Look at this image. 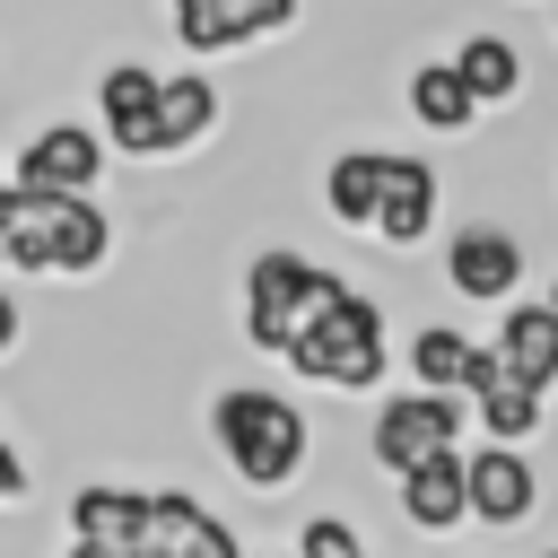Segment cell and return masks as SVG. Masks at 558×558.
Segmentation results:
<instances>
[{
    "label": "cell",
    "mask_w": 558,
    "mask_h": 558,
    "mask_svg": "<svg viewBox=\"0 0 558 558\" xmlns=\"http://www.w3.org/2000/svg\"><path fill=\"white\" fill-rule=\"evenodd\" d=\"M17 340H26V305H17V296H9V288H0V357H9V349H17Z\"/></svg>",
    "instance_id": "cell-25"
},
{
    "label": "cell",
    "mask_w": 558,
    "mask_h": 558,
    "mask_svg": "<svg viewBox=\"0 0 558 558\" xmlns=\"http://www.w3.org/2000/svg\"><path fill=\"white\" fill-rule=\"evenodd\" d=\"M549 558H558V549H549Z\"/></svg>",
    "instance_id": "cell-31"
},
{
    "label": "cell",
    "mask_w": 558,
    "mask_h": 558,
    "mask_svg": "<svg viewBox=\"0 0 558 558\" xmlns=\"http://www.w3.org/2000/svg\"><path fill=\"white\" fill-rule=\"evenodd\" d=\"M462 480H471V523L480 532H523L541 514V462L532 445H462Z\"/></svg>",
    "instance_id": "cell-9"
},
{
    "label": "cell",
    "mask_w": 558,
    "mask_h": 558,
    "mask_svg": "<svg viewBox=\"0 0 558 558\" xmlns=\"http://www.w3.org/2000/svg\"><path fill=\"white\" fill-rule=\"evenodd\" d=\"M113 262V209L96 192H9L0 218V270L26 279H96Z\"/></svg>",
    "instance_id": "cell-2"
},
{
    "label": "cell",
    "mask_w": 558,
    "mask_h": 558,
    "mask_svg": "<svg viewBox=\"0 0 558 558\" xmlns=\"http://www.w3.org/2000/svg\"><path fill=\"white\" fill-rule=\"evenodd\" d=\"M488 349H497V366H506L514 384L558 392V305H549V296H514V305H497Z\"/></svg>",
    "instance_id": "cell-13"
},
{
    "label": "cell",
    "mask_w": 558,
    "mask_h": 558,
    "mask_svg": "<svg viewBox=\"0 0 558 558\" xmlns=\"http://www.w3.org/2000/svg\"><path fill=\"white\" fill-rule=\"evenodd\" d=\"M462 436H471V401H453V392H384L375 401V418H366V462L384 471V480H401V471H418V462H436V453H462Z\"/></svg>",
    "instance_id": "cell-5"
},
{
    "label": "cell",
    "mask_w": 558,
    "mask_h": 558,
    "mask_svg": "<svg viewBox=\"0 0 558 558\" xmlns=\"http://www.w3.org/2000/svg\"><path fill=\"white\" fill-rule=\"evenodd\" d=\"M9 192H17V183H9V166H0V218H9Z\"/></svg>",
    "instance_id": "cell-27"
},
{
    "label": "cell",
    "mask_w": 558,
    "mask_h": 558,
    "mask_svg": "<svg viewBox=\"0 0 558 558\" xmlns=\"http://www.w3.org/2000/svg\"><path fill=\"white\" fill-rule=\"evenodd\" d=\"M445 218V174L410 148H384V209H375V244L384 253H418Z\"/></svg>",
    "instance_id": "cell-11"
},
{
    "label": "cell",
    "mask_w": 558,
    "mask_h": 558,
    "mask_svg": "<svg viewBox=\"0 0 558 558\" xmlns=\"http://www.w3.org/2000/svg\"><path fill=\"white\" fill-rule=\"evenodd\" d=\"M253 558H262V549H253ZM288 558H296V549H288Z\"/></svg>",
    "instance_id": "cell-29"
},
{
    "label": "cell",
    "mask_w": 558,
    "mask_h": 558,
    "mask_svg": "<svg viewBox=\"0 0 558 558\" xmlns=\"http://www.w3.org/2000/svg\"><path fill=\"white\" fill-rule=\"evenodd\" d=\"M209 445H218V462H227L235 488L279 497V488H296L305 462H314V418H305L288 392H270V384H227V392L209 401Z\"/></svg>",
    "instance_id": "cell-1"
},
{
    "label": "cell",
    "mask_w": 558,
    "mask_h": 558,
    "mask_svg": "<svg viewBox=\"0 0 558 558\" xmlns=\"http://www.w3.org/2000/svg\"><path fill=\"white\" fill-rule=\"evenodd\" d=\"M549 26H558V0H549Z\"/></svg>",
    "instance_id": "cell-28"
},
{
    "label": "cell",
    "mask_w": 558,
    "mask_h": 558,
    "mask_svg": "<svg viewBox=\"0 0 558 558\" xmlns=\"http://www.w3.org/2000/svg\"><path fill=\"white\" fill-rule=\"evenodd\" d=\"M401 366H410V384L418 392H453V401H471L480 384H497L506 366H497V349L488 340H471V331H453V323H418L410 331V349H401Z\"/></svg>",
    "instance_id": "cell-12"
},
{
    "label": "cell",
    "mask_w": 558,
    "mask_h": 558,
    "mask_svg": "<svg viewBox=\"0 0 558 558\" xmlns=\"http://www.w3.org/2000/svg\"><path fill=\"white\" fill-rule=\"evenodd\" d=\"M183 558H253V549L227 532V514H201V532L183 541Z\"/></svg>",
    "instance_id": "cell-23"
},
{
    "label": "cell",
    "mask_w": 558,
    "mask_h": 558,
    "mask_svg": "<svg viewBox=\"0 0 558 558\" xmlns=\"http://www.w3.org/2000/svg\"><path fill=\"white\" fill-rule=\"evenodd\" d=\"M105 131L96 122H78V113H61V122H35L26 140H17V157H9V183H26V192H96L105 183Z\"/></svg>",
    "instance_id": "cell-8"
},
{
    "label": "cell",
    "mask_w": 558,
    "mask_h": 558,
    "mask_svg": "<svg viewBox=\"0 0 558 558\" xmlns=\"http://www.w3.org/2000/svg\"><path fill=\"white\" fill-rule=\"evenodd\" d=\"M549 305H558V288H549Z\"/></svg>",
    "instance_id": "cell-30"
},
{
    "label": "cell",
    "mask_w": 558,
    "mask_h": 558,
    "mask_svg": "<svg viewBox=\"0 0 558 558\" xmlns=\"http://www.w3.org/2000/svg\"><path fill=\"white\" fill-rule=\"evenodd\" d=\"M331 288H340V270L314 262V253H296V244L244 253V279H235V331H244V349L288 357V340L314 323V305H323Z\"/></svg>",
    "instance_id": "cell-4"
},
{
    "label": "cell",
    "mask_w": 558,
    "mask_h": 558,
    "mask_svg": "<svg viewBox=\"0 0 558 558\" xmlns=\"http://www.w3.org/2000/svg\"><path fill=\"white\" fill-rule=\"evenodd\" d=\"M26 488H35V471H26V453L0 436V514H9V506H26Z\"/></svg>",
    "instance_id": "cell-24"
},
{
    "label": "cell",
    "mask_w": 558,
    "mask_h": 558,
    "mask_svg": "<svg viewBox=\"0 0 558 558\" xmlns=\"http://www.w3.org/2000/svg\"><path fill=\"white\" fill-rule=\"evenodd\" d=\"M96 131H105V148L113 157H131V166H157L166 157V70H148V61H105L96 70Z\"/></svg>",
    "instance_id": "cell-6"
},
{
    "label": "cell",
    "mask_w": 558,
    "mask_h": 558,
    "mask_svg": "<svg viewBox=\"0 0 558 558\" xmlns=\"http://www.w3.org/2000/svg\"><path fill=\"white\" fill-rule=\"evenodd\" d=\"M392 506H401V523H410V532L453 541V532L471 523V480H462V453H436V462L401 471V480H392Z\"/></svg>",
    "instance_id": "cell-14"
},
{
    "label": "cell",
    "mask_w": 558,
    "mask_h": 558,
    "mask_svg": "<svg viewBox=\"0 0 558 558\" xmlns=\"http://www.w3.org/2000/svg\"><path fill=\"white\" fill-rule=\"evenodd\" d=\"M174 17V44L192 52H244V44H270L305 17V0H166Z\"/></svg>",
    "instance_id": "cell-10"
},
{
    "label": "cell",
    "mask_w": 558,
    "mask_h": 558,
    "mask_svg": "<svg viewBox=\"0 0 558 558\" xmlns=\"http://www.w3.org/2000/svg\"><path fill=\"white\" fill-rule=\"evenodd\" d=\"M201 497L192 488H148V523H140V541H131V558H183V541L201 532Z\"/></svg>",
    "instance_id": "cell-21"
},
{
    "label": "cell",
    "mask_w": 558,
    "mask_h": 558,
    "mask_svg": "<svg viewBox=\"0 0 558 558\" xmlns=\"http://www.w3.org/2000/svg\"><path fill=\"white\" fill-rule=\"evenodd\" d=\"M541 427H549V392H532L514 375H497V384L471 392V436H488V445H541Z\"/></svg>",
    "instance_id": "cell-19"
},
{
    "label": "cell",
    "mask_w": 558,
    "mask_h": 558,
    "mask_svg": "<svg viewBox=\"0 0 558 558\" xmlns=\"http://www.w3.org/2000/svg\"><path fill=\"white\" fill-rule=\"evenodd\" d=\"M296 558H375V549L357 541L349 514H305V523H296Z\"/></svg>",
    "instance_id": "cell-22"
},
{
    "label": "cell",
    "mask_w": 558,
    "mask_h": 558,
    "mask_svg": "<svg viewBox=\"0 0 558 558\" xmlns=\"http://www.w3.org/2000/svg\"><path fill=\"white\" fill-rule=\"evenodd\" d=\"M523 235L514 227H497V218H462L453 235H445V253H436V270H445V288L462 296V305H514L523 296Z\"/></svg>",
    "instance_id": "cell-7"
},
{
    "label": "cell",
    "mask_w": 558,
    "mask_h": 558,
    "mask_svg": "<svg viewBox=\"0 0 558 558\" xmlns=\"http://www.w3.org/2000/svg\"><path fill=\"white\" fill-rule=\"evenodd\" d=\"M401 105H410V122H418V131H436V140H462V131L488 113V105L462 87V70H453V61H418V70L401 78Z\"/></svg>",
    "instance_id": "cell-16"
},
{
    "label": "cell",
    "mask_w": 558,
    "mask_h": 558,
    "mask_svg": "<svg viewBox=\"0 0 558 558\" xmlns=\"http://www.w3.org/2000/svg\"><path fill=\"white\" fill-rule=\"evenodd\" d=\"M375 209H384V148H340L323 166V218L349 235H375Z\"/></svg>",
    "instance_id": "cell-17"
},
{
    "label": "cell",
    "mask_w": 558,
    "mask_h": 558,
    "mask_svg": "<svg viewBox=\"0 0 558 558\" xmlns=\"http://www.w3.org/2000/svg\"><path fill=\"white\" fill-rule=\"evenodd\" d=\"M61 514H70V541L131 558V541H140V523H148V488H131V480H78Z\"/></svg>",
    "instance_id": "cell-15"
},
{
    "label": "cell",
    "mask_w": 558,
    "mask_h": 558,
    "mask_svg": "<svg viewBox=\"0 0 558 558\" xmlns=\"http://www.w3.org/2000/svg\"><path fill=\"white\" fill-rule=\"evenodd\" d=\"M288 375H305V384H323V392H384V375H392V340H384V305L366 296V288H331L323 305H314V323L288 340V357H279Z\"/></svg>",
    "instance_id": "cell-3"
},
{
    "label": "cell",
    "mask_w": 558,
    "mask_h": 558,
    "mask_svg": "<svg viewBox=\"0 0 558 558\" xmlns=\"http://www.w3.org/2000/svg\"><path fill=\"white\" fill-rule=\"evenodd\" d=\"M445 61L462 70V87H471L480 105H514V96L532 87V70H523V44H506L497 26H471V35H462Z\"/></svg>",
    "instance_id": "cell-18"
},
{
    "label": "cell",
    "mask_w": 558,
    "mask_h": 558,
    "mask_svg": "<svg viewBox=\"0 0 558 558\" xmlns=\"http://www.w3.org/2000/svg\"><path fill=\"white\" fill-rule=\"evenodd\" d=\"M218 131V78L209 70H174L166 78V157H192Z\"/></svg>",
    "instance_id": "cell-20"
},
{
    "label": "cell",
    "mask_w": 558,
    "mask_h": 558,
    "mask_svg": "<svg viewBox=\"0 0 558 558\" xmlns=\"http://www.w3.org/2000/svg\"><path fill=\"white\" fill-rule=\"evenodd\" d=\"M61 558H113V549H87V541H70V549H61Z\"/></svg>",
    "instance_id": "cell-26"
}]
</instances>
